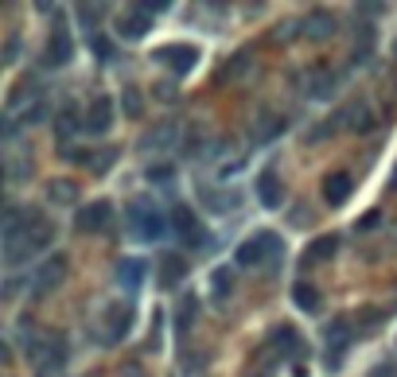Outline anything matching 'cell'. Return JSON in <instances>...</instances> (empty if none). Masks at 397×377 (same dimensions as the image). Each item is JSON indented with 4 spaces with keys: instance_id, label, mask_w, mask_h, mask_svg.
Segmentation results:
<instances>
[{
    "instance_id": "cell-1",
    "label": "cell",
    "mask_w": 397,
    "mask_h": 377,
    "mask_svg": "<svg viewBox=\"0 0 397 377\" xmlns=\"http://www.w3.org/2000/svg\"><path fill=\"white\" fill-rule=\"evenodd\" d=\"M27 358L35 362V377H51L67 366V338L59 331H47L43 338L27 343Z\"/></svg>"
},
{
    "instance_id": "cell-2",
    "label": "cell",
    "mask_w": 397,
    "mask_h": 377,
    "mask_svg": "<svg viewBox=\"0 0 397 377\" xmlns=\"http://www.w3.org/2000/svg\"><path fill=\"white\" fill-rule=\"evenodd\" d=\"M129 230H133L141 242H164L168 237V230H171V218L168 214H160L156 206H148V202H129Z\"/></svg>"
},
{
    "instance_id": "cell-3",
    "label": "cell",
    "mask_w": 397,
    "mask_h": 377,
    "mask_svg": "<svg viewBox=\"0 0 397 377\" xmlns=\"http://www.w3.org/2000/svg\"><path fill=\"white\" fill-rule=\"evenodd\" d=\"M273 253H280V237L269 234V230H261V234H254L249 242L237 245L234 260H237V268H257V265H265Z\"/></svg>"
},
{
    "instance_id": "cell-4",
    "label": "cell",
    "mask_w": 397,
    "mask_h": 377,
    "mask_svg": "<svg viewBox=\"0 0 397 377\" xmlns=\"http://www.w3.org/2000/svg\"><path fill=\"white\" fill-rule=\"evenodd\" d=\"M171 230H176V237H179L183 245H191V249H203V245H207L203 222H199V214H195L187 202H179V206L171 210Z\"/></svg>"
},
{
    "instance_id": "cell-5",
    "label": "cell",
    "mask_w": 397,
    "mask_h": 377,
    "mask_svg": "<svg viewBox=\"0 0 397 377\" xmlns=\"http://www.w3.org/2000/svg\"><path fill=\"white\" fill-rule=\"evenodd\" d=\"M156 59H160L176 78H183L199 67V47H195V43H168V47L156 51Z\"/></svg>"
},
{
    "instance_id": "cell-6",
    "label": "cell",
    "mask_w": 397,
    "mask_h": 377,
    "mask_svg": "<svg viewBox=\"0 0 397 377\" xmlns=\"http://www.w3.org/2000/svg\"><path fill=\"white\" fill-rule=\"evenodd\" d=\"M102 331H105V343H121V338L133 331V303H125V300H117V303H110L105 307V323H102Z\"/></svg>"
},
{
    "instance_id": "cell-7",
    "label": "cell",
    "mask_w": 397,
    "mask_h": 377,
    "mask_svg": "<svg viewBox=\"0 0 397 377\" xmlns=\"http://www.w3.org/2000/svg\"><path fill=\"white\" fill-rule=\"evenodd\" d=\"M63 277H67V253H55L51 260H43V265L35 268V277H32V296H35V300H39V296H47Z\"/></svg>"
},
{
    "instance_id": "cell-8",
    "label": "cell",
    "mask_w": 397,
    "mask_h": 377,
    "mask_svg": "<svg viewBox=\"0 0 397 377\" xmlns=\"http://www.w3.org/2000/svg\"><path fill=\"white\" fill-rule=\"evenodd\" d=\"M110 218H113V206L105 199L90 202V206H78V234H102V230H110Z\"/></svg>"
},
{
    "instance_id": "cell-9",
    "label": "cell",
    "mask_w": 397,
    "mask_h": 377,
    "mask_svg": "<svg viewBox=\"0 0 397 377\" xmlns=\"http://www.w3.org/2000/svg\"><path fill=\"white\" fill-rule=\"evenodd\" d=\"M70 55H74V39H70V32L59 24L51 35H47V47H43V67H67Z\"/></svg>"
},
{
    "instance_id": "cell-10",
    "label": "cell",
    "mask_w": 397,
    "mask_h": 377,
    "mask_svg": "<svg viewBox=\"0 0 397 377\" xmlns=\"http://www.w3.org/2000/svg\"><path fill=\"white\" fill-rule=\"evenodd\" d=\"M82 125H86V133L90 136H105L113 128V98H93V105L86 110V117H82Z\"/></svg>"
},
{
    "instance_id": "cell-11",
    "label": "cell",
    "mask_w": 397,
    "mask_h": 377,
    "mask_svg": "<svg viewBox=\"0 0 397 377\" xmlns=\"http://www.w3.org/2000/svg\"><path fill=\"white\" fill-rule=\"evenodd\" d=\"M339 245H343V237H339V234H323V237H315V242L308 245L304 253H300V265H304V268L323 265V260H331V257L339 253Z\"/></svg>"
},
{
    "instance_id": "cell-12",
    "label": "cell",
    "mask_w": 397,
    "mask_h": 377,
    "mask_svg": "<svg viewBox=\"0 0 397 377\" xmlns=\"http://www.w3.org/2000/svg\"><path fill=\"white\" fill-rule=\"evenodd\" d=\"M351 191H355V179L346 176V171L323 176V202H327V206H343V202L351 199Z\"/></svg>"
},
{
    "instance_id": "cell-13",
    "label": "cell",
    "mask_w": 397,
    "mask_h": 377,
    "mask_svg": "<svg viewBox=\"0 0 397 377\" xmlns=\"http://www.w3.org/2000/svg\"><path fill=\"white\" fill-rule=\"evenodd\" d=\"M257 202H261L265 210H280V202H285V187H280L277 171H261V176H257Z\"/></svg>"
},
{
    "instance_id": "cell-14",
    "label": "cell",
    "mask_w": 397,
    "mask_h": 377,
    "mask_svg": "<svg viewBox=\"0 0 397 377\" xmlns=\"http://www.w3.org/2000/svg\"><path fill=\"white\" fill-rule=\"evenodd\" d=\"M148 27H152V20H148V12L136 4V8H129L125 16L117 20V35L121 39H144L148 35Z\"/></svg>"
},
{
    "instance_id": "cell-15",
    "label": "cell",
    "mask_w": 397,
    "mask_h": 377,
    "mask_svg": "<svg viewBox=\"0 0 397 377\" xmlns=\"http://www.w3.org/2000/svg\"><path fill=\"white\" fill-rule=\"evenodd\" d=\"M144 272H148V265L144 260H136V257H125L117 265V284L125 288L129 296L133 292H141V284H144Z\"/></svg>"
},
{
    "instance_id": "cell-16",
    "label": "cell",
    "mask_w": 397,
    "mask_h": 377,
    "mask_svg": "<svg viewBox=\"0 0 397 377\" xmlns=\"http://www.w3.org/2000/svg\"><path fill=\"white\" fill-rule=\"evenodd\" d=\"M187 277V260L179 253H164L160 257V288H176Z\"/></svg>"
},
{
    "instance_id": "cell-17",
    "label": "cell",
    "mask_w": 397,
    "mask_h": 377,
    "mask_svg": "<svg viewBox=\"0 0 397 377\" xmlns=\"http://www.w3.org/2000/svg\"><path fill=\"white\" fill-rule=\"evenodd\" d=\"M335 16L331 12H312V16L304 20V35L308 39H327V35H335Z\"/></svg>"
},
{
    "instance_id": "cell-18",
    "label": "cell",
    "mask_w": 397,
    "mask_h": 377,
    "mask_svg": "<svg viewBox=\"0 0 397 377\" xmlns=\"http://www.w3.org/2000/svg\"><path fill=\"white\" fill-rule=\"evenodd\" d=\"M292 300H296V307L300 311H308V315H315L320 311V288L315 284H308V280H300V284H292Z\"/></svg>"
},
{
    "instance_id": "cell-19",
    "label": "cell",
    "mask_w": 397,
    "mask_h": 377,
    "mask_svg": "<svg viewBox=\"0 0 397 377\" xmlns=\"http://www.w3.org/2000/svg\"><path fill=\"white\" fill-rule=\"evenodd\" d=\"M78 128H86L82 121H78V113H74V110H63V117L55 121V136H59V148H70V136H74Z\"/></svg>"
},
{
    "instance_id": "cell-20",
    "label": "cell",
    "mask_w": 397,
    "mask_h": 377,
    "mask_svg": "<svg viewBox=\"0 0 397 377\" xmlns=\"http://www.w3.org/2000/svg\"><path fill=\"white\" fill-rule=\"evenodd\" d=\"M47 199L55 202V206H63V202H78V183H70V179H51L47 183Z\"/></svg>"
},
{
    "instance_id": "cell-21",
    "label": "cell",
    "mask_w": 397,
    "mask_h": 377,
    "mask_svg": "<svg viewBox=\"0 0 397 377\" xmlns=\"http://www.w3.org/2000/svg\"><path fill=\"white\" fill-rule=\"evenodd\" d=\"M168 140H176V125H168V121H164L160 128H152V133H144L141 148H168Z\"/></svg>"
},
{
    "instance_id": "cell-22",
    "label": "cell",
    "mask_w": 397,
    "mask_h": 377,
    "mask_svg": "<svg viewBox=\"0 0 397 377\" xmlns=\"http://www.w3.org/2000/svg\"><path fill=\"white\" fill-rule=\"evenodd\" d=\"M273 346H285L288 354L300 350V335H296V327H288V323H280V327H273Z\"/></svg>"
},
{
    "instance_id": "cell-23",
    "label": "cell",
    "mask_w": 397,
    "mask_h": 377,
    "mask_svg": "<svg viewBox=\"0 0 397 377\" xmlns=\"http://www.w3.org/2000/svg\"><path fill=\"white\" fill-rule=\"evenodd\" d=\"M117 156H121L117 148H102V152H93V156L86 159V164H90V171H93V176H105V171H110L113 164H117Z\"/></svg>"
},
{
    "instance_id": "cell-24",
    "label": "cell",
    "mask_w": 397,
    "mask_h": 377,
    "mask_svg": "<svg viewBox=\"0 0 397 377\" xmlns=\"http://www.w3.org/2000/svg\"><path fill=\"white\" fill-rule=\"evenodd\" d=\"M331 70H315L312 74V82H308V93H312V98H331V90H335V82H331Z\"/></svg>"
},
{
    "instance_id": "cell-25",
    "label": "cell",
    "mask_w": 397,
    "mask_h": 377,
    "mask_svg": "<svg viewBox=\"0 0 397 377\" xmlns=\"http://www.w3.org/2000/svg\"><path fill=\"white\" fill-rule=\"evenodd\" d=\"M121 110H125V117H141L144 113V101H141V90H136V86H125V93H121Z\"/></svg>"
},
{
    "instance_id": "cell-26",
    "label": "cell",
    "mask_w": 397,
    "mask_h": 377,
    "mask_svg": "<svg viewBox=\"0 0 397 377\" xmlns=\"http://www.w3.org/2000/svg\"><path fill=\"white\" fill-rule=\"evenodd\" d=\"M211 288H214V296H219V300H226L230 288H234V272H230V268H219V272L211 277Z\"/></svg>"
},
{
    "instance_id": "cell-27",
    "label": "cell",
    "mask_w": 397,
    "mask_h": 377,
    "mask_svg": "<svg viewBox=\"0 0 397 377\" xmlns=\"http://www.w3.org/2000/svg\"><path fill=\"white\" fill-rule=\"evenodd\" d=\"M171 176H176V168H171V164H160V168H148V183H171Z\"/></svg>"
},
{
    "instance_id": "cell-28",
    "label": "cell",
    "mask_w": 397,
    "mask_h": 377,
    "mask_svg": "<svg viewBox=\"0 0 397 377\" xmlns=\"http://www.w3.org/2000/svg\"><path fill=\"white\" fill-rule=\"evenodd\" d=\"M43 117H47V105H43V101H39V105H32V110L24 113V121H27V125H39Z\"/></svg>"
},
{
    "instance_id": "cell-29",
    "label": "cell",
    "mask_w": 397,
    "mask_h": 377,
    "mask_svg": "<svg viewBox=\"0 0 397 377\" xmlns=\"http://www.w3.org/2000/svg\"><path fill=\"white\" fill-rule=\"evenodd\" d=\"M382 222V210H370V214H363V218H358V230H374Z\"/></svg>"
},
{
    "instance_id": "cell-30",
    "label": "cell",
    "mask_w": 397,
    "mask_h": 377,
    "mask_svg": "<svg viewBox=\"0 0 397 377\" xmlns=\"http://www.w3.org/2000/svg\"><path fill=\"white\" fill-rule=\"evenodd\" d=\"M16 55H20V39L12 35V39L4 43V62H16Z\"/></svg>"
},
{
    "instance_id": "cell-31",
    "label": "cell",
    "mask_w": 397,
    "mask_h": 377,
    "mask_svg": "<svg viewBox=\"0 0 397 377\" xmlns=\"http://www.w3.org/2000/svg\"><path fill=\"white\" fill-rule=\"evenodd\" d=\"M245 62H249V55H245V51H242V55H237V59L230 62V70H226V74H230V78H237V74H242V70H245Z\"/></svg>"
},
{
    "instance_id": "cell-32",
    "label": "cell",
    "mask_w": 397,
    "mask_h": 377,
    "mask_svg": "<svg viewBox=\"0 0 397 377\" xmlns=\"http://www.w3.org/2000/svg\"><path fill=\"white\" fill-rule=\"evenodd\" d=\"M93 51H98V59H110V39H93Z\"/></svg>"
},
{
    "instance_id": "cell-33",
    "label": "cell",
    "mask_w": 397,
    "mask_h": 377,
    "mask_svg": "<svg viewBox=\"0 0 397 377\" xmlns=\"http://www.w3.org/2000/svg\"><path fill=\"white\" fill-rule=\"evenodd\" d=\"M378 377H393V369H389V366H386V369H378Z\"/></svg>"
},
{
    "instance_id": "cell-34",
    "label": "cell",
    "mask_w": 397,
    "mask_h": 377,
    "mask_svg": "<svg viewBox=\"0 0 397 377\" xmlns=\"http://www.w3.org/2000/svg\"><path fill=\"white\" fill-rule=\"evenodd\" d=\"M393 51H397V43H393Z\"/></svg>"
}]
</instances>
